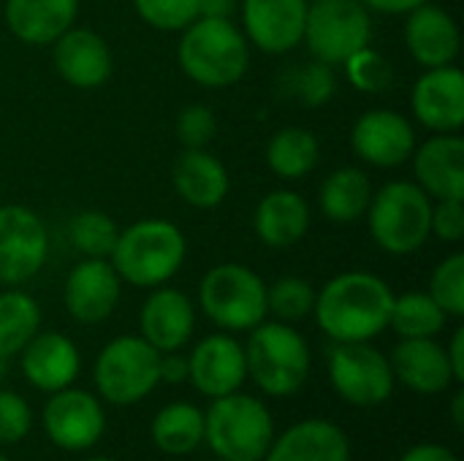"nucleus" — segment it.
<instances>
[{"label":"nucleus","mask_w":464,"mask_h":461,"mask_svg":"<svg viewBox=\"0 0 464 461\" xmlns=\"http://www.w3.org/2000/svg\"><path fill=\"white\" fill-rule=\"evenodd\" d=\"M394 293L372 272H343L315 291L313 315L332 342H370L389 329Z\"/></svg>","instance_id":"f257e3e1"},{"label":"nucleus","mask_w":464,"mask_h":461,"mask_svg":"<svg viewBox=\"0 0 464 461\" xmlns=\"http://www.w3.org/2000/svg\"><path fill=\"white\" fill-rule=\"evenodd\" d=\"M188 258V239L179 226L147 217L117 234L109 264L125 285L152 291L166 285Z\"/></svg>","instance_id":"f03ea898"},{"label":"nucleus","mask_w":464,"mask_h":461,"mask_svg":"<svg viewBox=\"0 0 464 461\" xmlns=\"http://www.w3.org/2000/svg\"><path fill=\"white\" fill-rule=\"evenodd\" d=\"M177 60L190 82L207 90H223L247 73L250 43L231 19L198 16L182 30Z\"/></svg>","instance_id":"7ed1b4c3"},{"label":"nucleus","mask_w":464,"mask_h":461,"mask_svg":"<svg viewBox=\"0 0 464 461\" xmlns=\"http://www.w3.org/2000/svg\"><path fill=\"white\" fill-rule=\"evenodd\" d=\"M247 378L266 397H294L310 378V345L283 321H264L250 329L245 345Z\"/></svg>","instance_id":"20e7f679"},{"label":"nucleus","mask_w":464,"mask_h":461,"mask_svg":"<svg viewBox=\"0 0 464 461\" xmlns=\"http://www.w3.org/2000/svg\"><path fill=\"white\" fill-rule=\"evenodd\" d=\"M364 217L372 242L389 255H413L432 236V198L413 179H394L372 190Z\"/></svg>","instance_id":"39448f33"},{"label":"nucleus","mask_w":464,"mask_h":461,"mask_svg":"<svg viewBox=\"0 0 464 461\" xmlns=\"http://www.w3.org/2000/svg\"><path fill=\"white\" fill-rule=\"evenodd\" d=\"M275 440L269 408L242 391L212 399L204 413V443L220 461H261Z\"/></svg>","instance_id":"423d86ee"},{"label":"nucleus","mask_w":464,"mask_h":461,"mask_svg":"<svg viewBox=\"0 0 464 461\" xmlns=\"http://www.w3.org/2000/svg\"><path fill=\"white\" fill-rule=\"evenodd\" d=\"M204 315L223 331H250L266 321V283L245 264H218L198 283Z\"/></svg>","instance_id":"0eeeda50"},{"label":"nucleus","mask_w":464,"mask_h":461,"mask_svg":"<svg viewBox=\"0 0 464 461\" xmlns=\"http://www.w3.org/2000/svg\"><path fill=\"white\" fill-rule=\"evenodd\" d=\"M95 389L109 405L128 408L150 397L160 383V353L136 334H122L103 345L95 359Z\"/></svg>","instance_id":"6e6552de"},{"label":"nucleus","mask_w":464,"mask_h":461,"mask_svg":"<svg viewBox=\"0 0 464 461\" xmlns=\"http://www.w3.org/2000/svg\"><path fill=\"white\" fill-rule=\"evenodd\" d=\"M370 41L372 16L362 0H313L307 5L302 43H307L313 60L343 65L353 52L370 46Z\"/></svg>","instance_id":"1a4fd4ad"},{"label":"nucleus","mask_w":464,"mask_h":461,"mask_svg":"<svg viewBox=\"0 0 464 461\" xmlns=\"http://www.w3.org/2000/svg\"><path fill=\"white\" fill-rule=\"evenodd\" d=\"M329 383L353 408H378L394 394L389 356L370 342H334L329 351Z\"/></svg>","instance_id":"9d476101"},{"label":"nucleus","mask_w":464,"mask_h":461,"mask_svg":"<svg viewBox=\"0 0 464 461\" xmlns=\"http://www.w3.org/2000/svg\"><path fill=\"white\" fill-rule=\"evenodd\" d=\"M49 258V231L44 220L22 206H0V285L19 288L30 283Z\"/></svg>","instance_id":"9b49d317"},{"label":"nucleus","mask_w":464,"mask_h":461,"mask_svg":"<svg viewBox=\"0 0 464 461\" xmlns=\"http://www.w3.org/2000/svg\"><path fill=\"white\" fill-rule=\"evenodd\" d=\"M41 424L46 437L63 451H87L106 432V413L95 394L82 389H63L49 394Z\"/></svg>","instance_id":"f8f14e48"},{"label":"nucleus","mask_w":464,"mask_h":461,"mask_svg":"<svg viewBox=\"0 0 464 461\" xmlns=\"http://www.w3.org/2000/svg\"><path fill=\"white\" fill-rule=\"evenodd\" d=\"M413 122L394 109H370L351 128V149L359 160L375 168H397L416 149Z\"/></svg>","instance_id":"ddd939ff"},{"label":"nucleus","mask_w":464,"mask_h":461,"mask_svg":"<svg viewBox=\"0 0 464 461\" xmlns=\"http://www.w3.org/2000/svg\"><path fill=\"white\" fill-rule=\"evenodd\" d=\"M310 0H239L242 33L264 54H288L302 43Z\"/></svg>","instance_id":"4468645a"},{"label":"nucleus","mask_w":464,"mask_h":461,"mask_svg":"<svg viewBox=\"0 0 464 461\" xmlns=\"http://www.w3.org/2000/svg\"><path fill=\"white\" fill-rule=\"evenodd\" d=\"M122 280L109 258H82L65 277L63 304L79 323H103L120 304Z\"/></svg>","instance_id":"2eb2a0df"},{"label":"nucleus","mask_w":464,"mask_h":461,"mask_svg":"<svg viewBox=\"0 0 464 461\" xmlns=\"http://www.w3.org/2000/svg\"><path fill=\"white\" fill-rule=\"evenodd\" d=\"M188 380L198 394L209 399L239 391L247 380L245 345L228 331L204 337L188 356Z\"/></svg>","instance_id":"dca6fc26"},{"label":"nucleus","mask_w":464,"mask_h":461,"mask_svg":"<svg viewBox=\"0 0 464 461\" xmlns=\"http://www.w3.org/2000/svg\"><path fill=\"white\" fill-rule=\"evenodd\" d=\"M411 111L432 133H459L464 125V73L457 65L424 68L411 90Z\"/></svg>","instance_id":"f3484780"},{"label":"nucleus","mask_w":464,"mask_h":461,"mask_svg":"<svg viewBox=\"0 0 464 461\" xmlns=\"http://www.w3.org/2000/svg\"><path fill=\"white\" fill-rule=\"evenodd\" d=\"M52 62L60 79L76 90H95L109 82L114 60L111 49L90 27H68L52 43Z\"/></svg>","instance_id":"a211bd4d"},{"label":"nucleus","mask_w":464,"mask_h":461,"mask_svg":"<svg viewBox=\"0 0 464 461\" xmlns=\"http://www.w3.org/2000/svg\"><path fill=\"white\" fill-rule=\"evenodd\" d=\"M139 329L158 353L182 351L196 331V307L188 293L158 285L141 304Z\"/></svg>","instance_id":"6ab92c4d"},{"label":"nucleus","mask_w":464,"mask_h":461,"mask_svg":"<svg viewBox=\"0 0 464 461\" xmlns=\"http://www.w3.org/2000/svg\"><path fill=\"white\" fill-rule=\"evenodd\" d=\"M19 367L33 389L54 394L73 386L82 370V356L71 337L60 331H38L19 351Z\"/></svg>","instance_id":"aec40b11"},{"label":"nucleus","mask_w":464,"mask_h":461,"mask_svg":"<svg viewBox=\"0 0 464 461\" xmlns=\"http://www.w3.org/2000/svg\"><path fill=\"white\" fill-rule=\"evenodd\" d=\"M405 16V46L421 68H443L457 62L462 35L457 19L446 8L430 0Z\"/></svg>","instance_id":"412c9836"},{"label":"nucleus","mask_w":464,"mask_h":461,"mask_svg":"<svg viewBox=\"0 0 464 461\" xmlns=\"http://www.w3.org/2000/svg\"><path fill=\"white\" fill-rule=\"evenodd\" d=\"M411 160L413 182L430 198H464V141L457 133H435L416 144Z\"/></svg>","instance_id":"4be33fe9"},{"label":"nucleus","mask_w":464,"mask_h":461,"mask_svg":"<svg viewBox=\"0 0 464 461\" xmlns=\"http://www.w3.org/2000/svg\"><path fill=\"white\" fill-rule=\"evenodd\" d=\"M389 364L397 383L424 397L443 394L457 383L446 348L435 337L400 340V345L389 356Z\"/></svg>","instance_id":"5701e85b"},{"label":"nucleus","mask_w":464,"mask_h":461,"mask_svg":"<svg viewBox=\"0 0 464 461\" xmlns=\"http://www.w3.org/2000/svg\"><path fill=\"white\" fill-rule=\"evenodd\" d=\"M261 461H351V440L334 421L304 418L275 437Z\"/></svg>","instance_id":"b1692460"},{"label":"nucleus","mask_w":464,"mask_h":461,"mask_svg":"<svg viewBox=\"0 0 464 461\" xmlns=\"http://www.w3.org/2000/svg\"><path fill=\"white\" fill-rule=\"evenodd\" d=\"M171 182L179 201L193 209H218L231 190L228 168L207 149H182L174 160Z\"/></svg>","instance_id":"393cba45"},{"label":"nucleus","mask_w":464,"mask_h":461,"mask_svg":"<svg viewBox=\"0 0 464 461\" xmlns=\"http://www.w3.org/2000/svg\"><path fill=\"white\" fill-rule=\"evenodd\" d=\"M5 24L22 43L52 46L76 24L79 0H5Z\"/></svg>","instance_id":"a878e982"},{"label":"nucleus","mask_w":464,"mask_h":461,"mask_svg":"<svg viewBox=\"0 0 464 461\" xmlns=\"http://www.w3.org/2000/svg\"><path fill=\"white\" fill-rule=\"evenodd\" d=\"M253 228L258 242L266 247H294L310 231V204L296 190H269L256 206Z\"/></svg>","instance_id":"bb28decb"},{"label":"nucleus","mask_w":464,"mask_h":461,"mask_svg":"<svg viewBox=\"0 0 464 461\" xmlns=\"http://www.w3.org/2000/svg\"><path fill=\"white\" fill-rule=\"evenodd\" d=\"M372 198V182L367 171L356 166H343L332 171L321 190H318V206L321 215L337 226H351L364 217Z\"/></svg>","instance_id":"cd10ccee"},{"label":"nucleus","mask_w":464,"mask_h":461,"mask_svg":"<svg viewBox=\"0 0 464 461\" xmlns=\"http://www.w3.org/2000/svg\"><path fill=\"white\" fill-rule=\"evenodd\" d=\"M155 448L166 456H188L204 443V410L193 402H171L150 424Z\"/></svg>","instance_id":"c85d7f7f"},{"label":"nucleus","mask_w":464,"mask_h":461,"mask_svg":"<svg viewBox=\"0 0 464 461\" xmlns=\"http://www.w3.org/2000/svg\"><path fill=\"white\" fill-rule=\"evenodd\" d=\"M321 160L318 139L299 125L280 128L266 144V166L283 182H299L315 171Z\"/></svg>","instance_id":"c756f323"},{"label":"nucleus","mask_w":464,"mask_h":461,"mask_svg":"<svg viewBox=\"0 0 464 461\" xmlns=\"http://www.w3.org/2000/svg\"><path fill=\"white\" fill-rule=\"evenodd\" d=\"M41 331V307L38 302L19 291H0V359L8 361Z\"/></svg>","instance_id":"7c9ffc66"},{"label":"nucleus","mask_w":464,"mask_h":461,"mask_svg":"<svg viewBox=\"0 0 464 461\" xmlns=\"http://www.w3.org/2000/svg\"><path fill=\"white\" fill-rule=\"evenodd\" d=\"M446 321L449 315L430 293L408 291L402 296H394L389 329H394L402 340H424L438 337L446 329Z\"/></svg>","instance_id":"2f4dec72"},{"label":"nucleus","mask_w":464,"mask_h":461,"mask_svg":"<svg viewBox=\"0 0 464 461\" xmlns=\"http://www.w3.org/2000/svg\"><path fill=\"white\" fill-rule=\"evenodd\" d=\"M280 92L291 101H296L304 109H321L326 106L337 92V73L334 65H326L321 60H307L294 65L280 79Z\"/></svg>","instance_id":"473e14b6"},{"label":"nucleus","mask_w":464,"mask_h":461,"mask_svg":"<svg viewBox=\"0 0 464 461\" xmlns=\"http://www.w3.org/2000/svg\"><path fill=\"white\" fill-rule=\"evenodd\" d=\"M117 223L101 209H84L71 217L68 239L82 258H109L117 242Z\"/></svg>","instance_id":"72a5a7b5"},{"label":"nucleus","mask_w":464,"mask_h":461,"mask_svg":"<svg viewBox=\"0 0 464 461\" xmlns=\"http://www.w3.org/2000/svg\"><path fill=\"white\" fill-rule=\"evenodd\" d=\"M315 307V288L304 277L285 274L266 285V310L283 323H299L313 315Z\"/></svg>","instance_id":"f704fd0d"},{"label":"nucleus","mask_w":464,"mask_h":461,"mask_svg":"<svg viewBox=\"0 0 464 461\" xmlns=\"http://www.w3.org/2000/svg\"><path fill=\"white\" fill-rule=\"evenodd\" d=\"M345 79L351 87H356L359 92H367V95H378V92H386L394 82V68L392 62L386 60V54H381L378 49L372 46H364L359 52H353L345 62Z\"/></svg>","instance_id":"c9c22d12"},{"label":"nucleus","mask_w":464,"mask_h":461,"mask_svg":"<svg viewBox=\"0 0 464 461\" xmlns=\"http://www.w3.org/2000/svg\"><path fill=\"white\" fill-rule=\"evenodd\" d=\"M440 310L449 318H462L464 315V255L462 253H451L449 258H443L432 277H430V291H427Z\"/></svg>","instance_id":"e433bc0d"},{"label":"nucleus","mask_w":464,"mask_h":461,"mask_svg":"<svg viewBox=\"0 0 464 461\" xmlns=\"http://www.w3.org/2000/svg\"><path fill=\"white\" fill-rule=\"evenodd\" d=\"M136 14L163 33H182L193 19H198V0H133Z\"/></svg>","instance_id":"4c0bfd02"},{"label":"nucleus","mask_w":464,"mask_h":461,"mask_svg":"<svg viewBox=\"0 0 464 461\" xmlns=\"http://www.w3.org/2000/svg\"><path fill=\"white\" fill-rule=\"evenodd\" d=\"M177 139L185 149H207L218 133V117L204 103H190L177 114Z\"/></svg>","instance_id":"58836bf2"},{"label":"nucleus","mask_w":464,"mask_h":461,"mask_svg":"<svg viewBox=\"0 0 464 461\" xmlns=\"http://www.w3.org/2000/svg\"><path fill=\"white\" fill-rule=\"evenodd\" d=\"M30 427H33V413L24 397L0 389V446L22 443L30 435Z\"/></svg>","instance_id":"ea45409f"},{"label":"nucleus","mask_w":464,"mask_h":461,"mask_svg":"<svg viewBox=\"0 0 464 461\" xmlns=\"http://www.w3.org/2000/svg\"><path fill=\"white\" fill-rule=\"evenodd\" d=\"M430 234L440 242H462L464 236V198H440L432 201Z\"/></svg>","instance_id":"a19ab883"},{"label":"nucleus","mask_w":464,"mask_h":461,"mask_svg":"<svg viewBox=\"0 0 464 461\" xmlns=\"http://www.w3.org/2000/svg\"><path fill=\"white\" fill-rule=\"evenodd\" d=\"M160 380L171 386L188 380V356H182L179 351L160 353Z\"/></svg>","instance_id":"79ce46f5"},{"label":"nucleus","mask_w":464,"mask_h":461,"mask_svg":"<svg viewBox=\"0 0 464 461\" xmlns=\"http://www.w3.org/2000/svg\"><path fill=\"white\" fill-rule=\"evenodd\" d=\"M400 461H459V456L440 443H419L408 448Z\"/></svg>","instance_id":"37998d69"},{"label":"nucleus","mask_w":464,"mask_h":461,"mask_svg":"<svg viewBox=\"0 0 464 461\" xmlns=\"http://www.w3.org/2000/svg\"><path fill=\"white\" fill-rule=\"evenodd\" d=\"M370 11H378V14H389V16H397V14H411L413 8L430 3V0H362Z\"/></svg>","instance_id":"c03bdc74"},{"label":"nucleus","mask_w":464,"mask_h":461,"mask_svg":"<svg viewBox=\"0 0 464 461\" xmlns=\"http://www.w3.org/2000/svg\"><path fill=\"white\" fill-rule=\"evenodd\" d=\"M239 11V0H198V16L231 19Z\"/></svg>","instance_id":"a18cd8bd"},{"label":"nucleus","mask_w":464,"mask_h":461,"mask_svg":"<svg viewBox=\"0 0 464 461\" xmlns=\"http://www.w3.org/2000/svg\"><path fill=\"white\" fill-rule=\"evenodd\" d=\"M446 356H449V364L454 370V380L462 383L464 380V329H457L449 348H446Z\"/></svg>","instance_id":"49530a36"},{"label":"nucleus","mask_w":464,"mask_h":461,"mask_svg":"<svg viewBox=\"0 0 464 461\" xmlns=\"http://www.w3.org/2000/svg\"><path fill=\"white\" fill-rule=\"evenodd\" d=\"M451 416H454V427L464 429V394L457 391L454 399H451Z\"/></svg>","instance_id":"de8ad7c7"},{"label":"nucleus","mask_w":464,"mask_h":461,"mask_svg":"<svg viewBox=\"0 0 464 461\" xmlns=\"http://www.w3.org/2000/svg\"><path fill=\"white\" fill-rule=\"evenodd\" d=\"M84 461H117V459H109V456H92V459H84Z\"/></svg>","instance_id":"09e8293b"},{"label":"nucleus","mask_w":464,"mask_h":461,"mask_svg":"<svg viewBox=\"0 0 464 461\" xmlns=\"http://www.w3.org/2000/svg\"><path fill=\"white\" fill-rule=\"evenodd\" d=\"M3 372H5V361L0 359V378H3Z\"/></svg>","instance_id":"8fccbe9b"},{"label":"nucleus","mask_w":464,"mask_h":461,"mask_svg":"<svg viewBox=\"0 0 464 461\" xmlns=\"http://www.w3.org/2000/svg\"><path fill=\"white\" fill-rule=\"evenodd\" d=\"M0 461H11V459H8V456H3V454H0Z\"/></svg>","instance_id":"3c124183"},{"label":"nucleus","mask_w":464,"mask_h":461,"mask_svg":"<svg viewBox=\"0 0 464 461\" xmlns=\"http://www.w3.org/2000/svg\"><path fill=\"white\" fill-rule=\"evenodd\" d=\"M0 198H3V187H0Z\"/></svg>","instance_id":"603ef678"},{"label":"nucleus","mask_w":464,"mask_h":461,"mask_svg":"<svg viewBox=\"0 0 464 461\" xmlns=\"http://www.w3.org/2000/svg\"><path fill=\"white\" fill-rule=\"evenodd\" d=\"M215 461H220V459H215Z\"/></svg>","instance_id":"864d4df0"}]
</instances>
